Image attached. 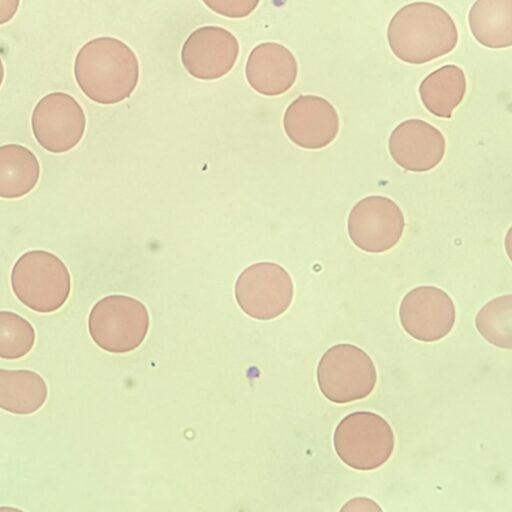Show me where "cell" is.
I'll list each match as a JSON object with an SVG mask.
<instances>
[{"label": "cell", "mask_w": 512, "mask_h": 512, "mask_svg": "<svg viewBox=\"0 0 512 512\" xmlns=\"http://www.w3.org/2000/svg\"><path fill=\"white\" fill-rule=\"evenodd\" d=\"M388 150L395 163L410 172H426L437 167L446 151L442 132L421 119H408L391 132Z\"/></svg>", "instance_id": "obj_13"}, {"label": "cell", "mask_w": 512, "mask_h": 512, "mask_svg": "<svg viewBox=\"0 0 512 512\" xmlns=\"http://www.w3.org/2000/svg\"><path fill=\"white\" fill-rule=\"evenodd\" d=\"M31 129L37 143L46 151L62 154L82 140L86 115L78 101L65 92H51L35 105Z\"/></svg>", "instance_id": "obj_8"}, {"label": "cell", "mask_w": 512, "mask_h": 512, "mask_svg": "<svg viewBox=\"0 0 512 512\" xmlns=\"http://www.w3.org/2000/svg\"><path fill=\"white\" fill-rule=\"evenodd\" d=\"M298 66L294 55L279 43H262L249 54L246 78L249 85L265 96H278L295 83Z\"/></svg>", "instance_id": "obj_14"}, {"label": "cell", "mask_w": 512, "mask_h": 512, "mask_svg": "<svg viewBox=\"0 0 512 512\" xmlns=\"http://www.w3.org/2000/svg\"><path fill=\"white\" fill-rule=\"evenodd\" d=\"M40 178V163L27 147L9 143L0 146V198L16 199L30 193Z\"/></svg>", "instance_id": "obj_15"}, {"label": "cell", "mask_w": 512, "mask_h": 512, "mask_svg": "<svg viewBox=\"0 0 512 512\" xmlns=\"http://www.w3.org/2000/svg\"><path fill=\"white\" fill-rule=\"evenodd\" d=\"M20 0H0V25L9 22L17 13Z\"/></svg>", "instance_id": "obj_22"}, {"label": "cell", "mask_w": 512, "mask_h": 512, "mask_svg": "<svg viewBox=\"0 0 512 512\" xmlns=\"http://www.w3.org/2000/svg\"><path fill=\"white\" fill-rule=\"evenodd\" d=\"M475 326L485 340L503 349L512 347V295L487 302L475 317Z\"/></svg>", "instance_id": "obj_19"}, {"label": "cell", "mask_w": 512, "mask_h": 512, "mask_svg": "<svg viewBox=\"0 0 512 512\" xmlns=\"http://www.w3.org/2000/svg\"><path fill=\"white\" fill-rule=\"evenodd\" d=\"M405 228L402 210L392 199L370 195L350 210L347 231L353 244L368 253H383L401 239Z\"/></svg>", "instance_id": "obj_9"}, {"label": "cell", "mask_w": 512, "mask_h": 512, "mask_svg": "<svg viewBox=\"0 0 512 512\" xmlns=\"http://www.w3.org/2000/svg\"><path fill=\"white\" fill-rule=\"evenodd\" d=\"M34 343L35 330L28 320L12 311H0V358H22Z\"/></svg>", "instance_id": "obj_20"}, {"label": "cell", "mask_w": 512, "mask_h": 512, "mask_svg": "<svg viewBox=\"0 0 512 512\" xmlns=\"http://www.w3.org/2000/svg\"><path fill=\"white\" fill-rule=\"evenodd\" d=\"M234 293L244 313L258 320H270L289 308L294 287L284 267L274 262H258L239 274Z\"/></svg>", "instance_id": "obj_7"}, {"label": "cell", "mask_w": 512, "mask_h": 512, "mask_svg": "<svg viewBox=\"0 0 512 512\" xmlns=\"http://www.w3.org/2000/svg\"><path fill=\"white\" fill-rule=\"evenodd\" d=\"M339 127L335 107L316 95H300L289 104L283 116V128L288 138L308 150L328 146L338 135Z\"/></svg>", "instance_id": "obj_12"}, {"label": "cell", "mask_w": 512, "mask_h": 512, "mask_svg": "<svg viewBox=\"0 0 512 512\" xmlns=\"http://www.w3.org/2000/svg\"><path fill=\"white\" fill-rule=\"evenodd\" d=\"M16 298L38 313L59 310L71 292V276L66 264L54 253L30 250L14 263L10 274Z\"/></svg>", "instance_id": "obj_3"}, {"label": "cell", "mask_w": 512, "mask_h": 512, "mask_svg": "<svg viewBox=\"0 0 512 512\" xmlns=\"http://www.w3.org/2000/svg\"><path fill=\"white\" fill-rule=\"evenodd\" d=\"M149 328L145 305L130 296L109 295L91 309L88 329L92 340L110 353H126L140 346Z\"/></svg>", "instance_id": "obj_5"}, {"label": "cell", "mask_w": 512, "mask_h": 512, "mask_svg": "<svg viewBox=\"0 0 512 512\" xmlns=\"http://www.w3.org/2000/svg\"><path fill=\"white\" fill-rule=\"evenodd\" d=\"M466 93L464 71L456 65H445L430 73L419 85L424 107L434 116L449 119Z\"/></svg>", "instance_id": "obj_17"}, {"label": "cell", "mask_w": 512, "mask_h": 512, "mask_svg": "<svg viewBox=\"0 0 512 512\" xmlns=\"http://www.w3.org/2000/svg\"><path fill=\"white\" fill-rule=\"evenodd\" d=\"M217 14L228 18H243L254 11L260 0H202Z\"/></svg>", "instance_id": "obj_21"}, {"label": "cell", "mask_w": 512, "mask_h": 512, "mask_svg": "<svg viewBox=\"0 0 512 512\" xmlns=\"http://www.w3.org/2000/svg\"><path fill=\"white\" fill-rule=\"evenodd\" d=\"M393 54L410 64H423L450 53L457 45V27L441 6L414 2L400 8L387 29Z\"/></svg>", "instance_id": "obj_2"}, {"label": "cell", "mask_w": 512, "mask_h": 512, "mask_svg": "<svg viewBox=\"0 0 512 512\" xmlns=\"http://www.w3.org/2000/svg\"><path fill=\"white\" fill-rule=\"evenodd\" d=\"M239 54L236 37L218 26H204L193 31L181 50L186 71L200 80H215L225 76Z\"/></svg>", "instance_id": "obj_11"}, {"label": "cell", "mask_w": 512, "mask_h": 512, "mask_svg": "<svg viewBox=\"0 0 512 512\" xmlns=\"http://www.w3.org/2000/svg\"><path fill=\"white\" fill-rule=\"evenodd\" d=\"M336 454L347 466L362 471L385 464L394 450V434L389 423L371 411L345 416L333 435Z\"/></svg>", "instance_id": "obj_4"}, {"label": "cell", "mask_w": 512, "mask_h": 512, "mask_svg": "<svg viewBox=\"0 0 512 512\" xmlns=\"http://www.w3.org/2000/svg\"><path fill=\"white\" fill-rule=\"evenodd\" d=\"M45 380L31 370L0 369V408L13 414L38 411L46 402Z\"/></svg>", "instance_id": "obj_18"}, {"label": "cell", "mask_w": 512, "mask_h": 512, "mask_svg": "<svg viewBox=\"0 0 512 512\" xmlns=\"http://www.w3.org/2000/svg\"><path fill=\"white\" fill-rule=\"evenodd\" d=\"M316 378L326 399L343 404L370 395L377 382V371L373 360L363 349L341 343L323 354Z\"/></svg>", "instance_id": "obj_6"}, {"label": "cell", "mask_w": 512, "mask_h": 512, "mask_svg": "<svg viewBox=\"0 0 512 512\" xmlns=\"http://www.w3.org/2000/svg\"><path fill=\"white\" fill-rule=\"evenodd\" d=\"M3 80H4V67H3L2 61L0 59V87L3 83Z\"/></svg>", "instance_id": "obj_23"}, {"label": "cell", "mask_w": 512, "mask_h": 512, "mask_svg": "<svg viewBox=\"0 0 512 512\" xmlns=\"http://www.w3.org/2000/svg\"><path fill=\"white\" fill-rule=\"evenodd\" d=\"M74 76L93 102L112 105L127 98L139 80V63L132 49L113 37H98L78 51Z\"/></svg>", "instance_id": "obj_1"}, {"label": "cell", "mask_w": 512, "mask_h": 512, "mask_svg": "<svg viewBox=\"0 0 512 512\" xmlns=\"http://www.w3.org/2000/svg\"><path fill=\"white\" fill-rule=\"evenodd\" d=\"M468 22L472 35L493 49L512 45V0H476Z\"/></svg>", "instance_id": "obj_16"}, {"label": "cell", "mask_w": 512, "mask_h": 512, "mask_svg": "<svg viewBox=\"0 0 512 512\" xmlns=\"http://www.w3.org/2000/svg\"><path fill=\"white\" fill-rule=\"evenodd\" d=\"M452 298L436 286H418L403 297L399 306L400 323L407 334L422 342H435L447 336L455 323Z\"/></svg>", "instance_id": "obj_10"}]
</instances>
